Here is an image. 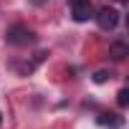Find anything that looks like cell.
I'll list each match as a JSON object with an SVG mask.
<instances>
[{
    "mask_svg": "<svg viewBox=\"0 0 129 129\" xmlns=\"http://www.w3.org/2000/svg\"><path fill=\"white\" fill-rule=\"evenodd\" d=\"M94 5H91V0H71V15L76 23H86L94 18Z\"/></svg>",
    "mask_w": 129,
    "mask_h": 129,
    "instance_id": "3957f363",
    "label": "cell"
},
{
    "mask_svg": "<svg viewBox=\"0 0 129 129\" xmlns=\"http://www.w3.org/2000/svg\"><path fill=\"white\" fill-rule=\"evenodd\" d=\"M94 18H96V23H99L101 30H114L119 25V10L116 8H109V5L101 8V10H96Z\"/></svg>",
    "mask_w": 129,
    "mask_h": 129,
    "instance_id": "7a4b0ae2",
    "label": "cell"
},
{
    "mask_svg": "<svg viewBox=\"0 0 129 129\" xmlns=\"http://www.w3.org/2000/svg\"><path fill=\"white\" fill-rule=\"evenodd\" d=\"M111 76H114V74H111V71H106V69H101V71H96V74H94V76H91V79H94V81H96V84H106V81H109V79H111Z\"/></svg>",
    "mask_w": 129,
    "mask_h": 129,
    "instance_id": "8992f818",
    "label": "cell"
},
{
    "mask_svg": "<svg viewBox=\"0 0 129 129\" xmlns=\"http://www.w3.org/2000/svg\"><path fill=\"white\" fill-rule=\"evenodd\" d=\"M30 3H33V5H43V3H46V0H30Z\"/></svg>",
    "mask_w": 129,
    "mask_h": 129,
    "instance_id": "ba28073f",
    "label": "cell"
},
{
    "mask_svg": "<svg viewBox=\"0 0 129 129\" xmlns=\"http://www.w3.org/2000/svg\"><path fill=\"white\" fill-rule=\"evenodd\" d=\"M109 56H111L114 61H124V58L129 56V46H126L124 41H114V43L109 46Z\"/></svg>",
    "mask_w": 129,
    "mask_h": 129,
    "instance_id": "5b68a950",
    "label": "cell"
},
{
    "mask_svg": "<svg viewBox=\"0 0 129 129\" xmlns=\"http://www.w3.org/2000/svg\"><path fill=\"white\" fill-rule=\"evenodd\" d=\"M5 41L10 46H28V43H36V33L25 25H13L5 30Z\"/></svg>",
    "mask_w": 129,
    "mask_h": 129,
    "instance_id": "6da1fadb",
    "label": "cell"
},
{
    "mask_svg": "<svg viewBox=\"0 0 129 129\" xmlns=\"http://www.w3.org/2000/svg\"><path fill=\"white\" fill-rule=\"evenodd\" d=\"M116 104L124 109V106H129V89H121L119 94H116Z\"/></svg>",
    "mask_w": 129,
    "mask_h": 129,
    "instance_id": "52a82bcc",
    "label": "cell"
},
{
    "mask_svg": "<svg viewBox=\"0 0 129 129\" xmlns=\"http://www.w3.org/2000/svg\"><path fill=\"white\" fill-rule=\"evenodd\" d=\"M96 121H99V126H109V129H119L121 124H124V119L119 116V114H114V111H104V114H99L96 116Z\"/></svg>",
    "mask_w": 129,
    "mask_h": 129,
    "instance_id": "277c9868",
    "label": "cell"
},
{
    "mask_svg": "<svg viewBox=\"0 0 129 129\" xmlns=\"http://www.w3.org/2000/svg\"><path fill=\"white\" fill-rule=\"evenodd\" d=\"M0 124H3V114H0Z\"/></svg>",
    "mask_w": 129,
    "mask_h": 129,
    "instance_id": "9c48e42d",
    "label": "cell"
}]
</instances>
